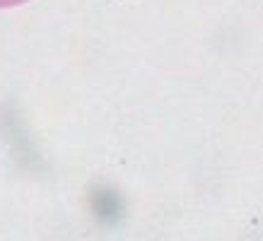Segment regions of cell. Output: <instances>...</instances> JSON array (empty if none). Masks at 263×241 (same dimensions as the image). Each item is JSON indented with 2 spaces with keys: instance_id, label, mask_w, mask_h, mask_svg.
<instances>
[{
  "instance_id": "1",
  "label": "cell",
  "mask_w": 263,
  "mask_h": 241,
  "mask_svg": "<svg viewBox=\"0 0 263 241\" xmlns=\"http://www.w3.org/2000/svg\"><path fill=\"white\" fill-rule=\"evenodd\" d=\"M20 3H27V0H0V8H10V5H20Z\"/></svg>"
}]
</instances>
